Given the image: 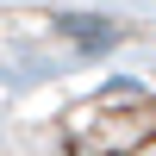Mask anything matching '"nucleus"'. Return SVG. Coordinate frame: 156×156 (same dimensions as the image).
<instances>
[{"instance_id":"1","label":"nucleus","mask_w":156,"mask_h":156,"mask_svg":"<svg viewBox=\"0 0 156 156\" xmlns=\"http://www.w3.org/2000/svg\"><path fill=\"white\" fill-rule=\"evenodd\" d=\"M62 31H75V37H81L87 50H100L106 37H119V31H112L106 19H87V12H69V19H62Z\"/></svg>"}]
</instances>
